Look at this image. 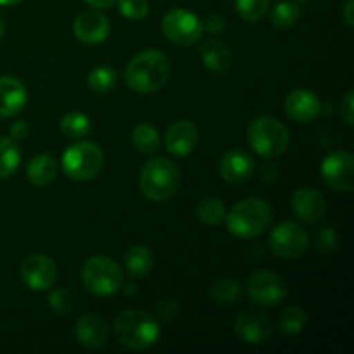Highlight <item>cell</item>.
Here are the masks:
<instances>
[{"label":"cell","mask_w":354,"mask_h":354,"mask_svg":"<svg viewBox=\"0 0 354 354\" xmlns=\"http://www.w3.org/2000/svg\"><path fill=\"white\" fill-rule=\"evenodd\" d=\"M118 344L130 351L151 349L161 335L159 322L152 315L142 310H127L120 313L113 325Z\"/></svg>","instance_id":"obj_1"},{"label":"cell","mask_w":354,"mask_h":354,"mask_svg":"<svg viewBox=\"0 0 354 354\" xmlns=\"http://www.w3.org/2000/svg\"><path fill=\"white\" fill-rule=\"evenodd\" d=\"M169 59L161 50H144L135 55L127 66L124 82L128 88L137 93H154L161 88L169 76Z\"/></svg>","instance_id":"obj_2"},{"label":"cell","mask_w":354,"mask_h":354,"mask_svg":"<svg viewBox=\"0 0 354 354\" xmlns=\"http://www.w3.org/2000/svg\"><path fill=\"white\" fill-rule=\"evenodd\" d=\"M273 220L272 206L265 199L249 197L241 201L225 214L227 230L239 239H254L268 230Z\"/></svg>","instance_id":"obj_3"},{"label":"cell","mask_w":354,"mask_h":354,"mask_svg":"<svg viewBox=\"0 0 354 354\" xmlns=\"http://www.w3.org/2000/svg\"><path fill=\"white\" fill-rule=\"evenodd\" d=\"M140 192L152 203L171 199L180 187L178 166L168 158H154L144 165L138 178Z\"/></svg>","instance_id":"obj_4"},{"label":"cell","mask_w":354,"mask_h":354,"mask_svg":"<svg viewBox=\"0 0 354 354\" xmlns=\"http://www.w3.org/2000/svg\"><path fill=\"white\" fill-rule=\"evenodd\" d=\"M248 140L252 151L265 159H277L287 151L290 142L289 130L273 116H258L248 127Z\"/></svg>","instance_id":"obj_5"},{"label":"cell","mask_w":354,"mask_h":354,"mask_svg":"<svg viewBox=\"0 0 354 354\" xmlns=\"http://www.w3.org/2000/svg\"><path fill=\"white\" fill-rule=\"evenodd\" d=\"M82 282L93 296L109 297L123 287V273L113 258L97 254L86 259L83 265Z\"/></svg>","instance_id":"obj_6"},{"label":"cell","mask_w":354,"mask_h":354,"mask_svg":"<svg viewBox=\"0 0 354 354\" xmlns=\"http://www.w3.org/2000/svg\"><path fill=\"white\" fill-rule=\"evenodd\" d=\"M61 165L71 180H92L99 175L104 166L102 149L95 142H76L66 149Z\"/></svg>","instance_id":"obj_7"},{"label":"cell","mask_w":354,"mask_h":354,"mask_svg":"<svg viewBox=\"0 0 354 354\" xmlns=\"http://www.w3.org/2000/svg\"><path fill=\"white\" fill-rule=\"evenodd\" d=\"M161 30L171 44L187 47V45H194L196 41H199L201 35H203V23L194 12L176 7L162 17Z\"/></svg>","instance_id":"obj_8"},{"label":"cell","mask_w":354,"mask_h":354,"mask_svg":"<svg viewBox=\"0 0 354 354\" xmlns=\"http://www.w3.org/2000/svg\"><path fill=\"white\" fill-rule=\"evenodd\" d=\"M272 252L286 259H296L306 252L310 235L296 221H282L272 230L268 237Z\"/></svg>","instance_id":"obj_9"},{"label":"cell","mask_w":354,"mask_h":354,"mask_svg":"<svg viewBox=\"0 0 354 354\" xmlns=\"http://www.w3.org/2000/svg\"><path fill=\"white\" fill-rule=\"evenodd\" d=\"M287 282L275 272H256L248 282V296L258 306H277L287 297Z\"/></svg>","instance_id":"obj_10"},{"label":"cell","mask_w":354,"mask_h":354,"mask_svg":"<svg viewBox=\"0 0 354 354\" xmlns=\"http://www.w3.org/2000/svg\"><path fill=\"white\" fill-rule=\"evenodd\" d=\"M322 180L337 192H351L354 187V158L351 152H330L322 162Z\"/></svg>","instance_id":"obj_11"},{"label":"cell","mask_w":354,"mask_h":354,"mask_svg":"<svg viewBox=\"0 0 354 354\" xmlns=\"http://www.w3.org/2000/svg\"><path fill=\"white\" fill-rule=\"evenodd\" d=\"M21 279L28 289L44 292L52 289L57 280V266L45 254H30L21 263Z\"/></svg>","instance_id":"obj_12"},{"label":"cell","mask_w":354,"mask_h":354,"mask_svg":"<svg viewBox=\"0 0 354 354\" xmlns=\"http://www.w3.org/2000/svg\"><path fill=\"white\" fill-rule=\"evenodd\" d=\"M234 328L241 341L248 344H263L272 335L273 324L268 315L261 311L245 310L235 317Z\"/></svg>","instance_id":"obj_13"},{"label":"cell","mask_w":354,"mask_h":354,"mask_svg":"<svg viewBox=\"0 0 354 354\" xmlns=\"http://www.w3.org/2000/svg\"><path fill=\"white\" fill-rule=\"evenodd\" d=\"M111 23L99 10H85L73 23V33L82 44L95 45L109 37Z\"/></svg>","instance_id":"obj_14"},{"label":"cell","mask_w":354,"mask_h":354,"mask_svg":"<svg viewBox=\"0 0 354 354\" xmlns=\"http://www.w3.org/2000/svg\"><path fill=\"white\" fill-rule=\"evenodd\" d=\"M220 175L221 178L232 185L244 183L254 175L256 161L249 152L242 149H232L220 159Z\"/></svg>","instance_id":"obj_15"},{"label":"cell","mask_w":354,"mask_h":354,"mask_svg":"<svg viewBox=\"0 0 354 354\" xmlns=\"http://www.w3.org/2000/svg\"><path fill=\"white\" fill-rule=\"evenodd\" d=\"M199 144V130L190 120H178L165 135L166 151L176 158H185Z\"/></svg>","instance_id":"obj_16"},{"label":"cell","mask_w":354,"mask_h":354,"mask_svg":"<svg viewBox=\"0 0 354 354\" xmlns=\"http://www.w3.org/2000/svg\"><path fill=\"white\" fill-rule=\"evenodd\" d=\"M75 335L86 349H102L109 341V325L95 313H85L76 320Z\"/></svg>","instance_id":"obj_17"},{"label":"cell","mask_w":354,"mask_h":354,"mask_svg":"<svg viewBox=\"0 0 354 354\" xmlns=\"http://www.w3.org/2000/svg\"><path fill=\"white\" fill-rule=\"evenodd\" d=\"M292 211L304 223H317L327 213V201L313 187H303L292 196Z\"/></svg>","instance_id":"obj_18"},{"label":"cell","mask_w":354,"mask_h":354,"mask_svg":"<svg viewBox=\"0 0 354 354\" xmlns=\"http://www.w3.org/2000/svg\"><path fill=\"white\" fill-rule=\"evenodd\" d=\"M322 107L324 106L317 93L308 88L292 90L286 99V113L297 123H310L317 120L322 114Z\"/></svg>","instance_id":"obj_19"},{"label":"cell","mask_w":354,"mask_h":354,"mask_svg":"<svg viewBox=\"0 0 354 354\" xmlns=\"http://www.w3.org/2000/svg\"><path fill=\"white\" fill-rule=\"evenodd\" d=\"M28 102L24 83L16 76H0V118L17 116Z\"/></svg>","instance_id":"obj_20"},{"label":"cell","mask_w":354,"mask_h":354,"mask_svg":"<svg viewBox=\"0 0 354 354\" xmlns=\"http://www.w3.org/2000/svg\"><path fill=\"white\" fill-rule=\"evenodd\" d=\"M199 55L203 64L213 73H225L232 64L230 48L216 38H209L204 41Z\"/></svg>","instance_id":"obj_21"},{"label":"cell","mask_w":354,"mask_h":354,"mask_svg":"<svg viewBox=\"0 0 354 354\" xmlns=\"http://www.w3.org/2000/svg\"><path fill=\"white\" fill-rule=\"evenodd\" d=\"M28 180L35 187H47L57 176V162L50 154H38L28 162Z\"/></svg>","instance_id":"obj_22"},{"label":"cell","mask_w":354,"mask_h":354,"mask_svg":"<svg viewBox=\"0 0 354 354\" xmlns=\"http://www.w3.org/2000/svg\"><path fill=\"white\" fill-rule=\"evenodd\" d=\"M124 266L131 279H144L152 272L154 266V254L147 245H133L124 256Z\"/></svg>","instance_id":"obj_23"},{"label":"cell","mask_w":354,"mask_h":354,"mask_svg":"<svg viewBox=\"0 0 354 354\" xmlns=\"http://www.w3.org/2000/svg\"><path fill=\"white\" fill-rule=\"evenodd\" d=\"M21 162V149L14 138H0V178H10Z\"/></svg>","instance_id":"obj_24"},{"label":"cell","mask_w":354,"mask_h":354,"mask_svg":"<svg viewBox=\"0 0 354 354\" xmlns=\"http://www.w3.org/2000/svg\"><path fill=\"white\" fill-rule=\"evenodd\" d=\"M131 142L137 147V151L144 152V154H154V152L159 151L161 137H159V131L152 124L138 123L131 131Z\"/></svg>","instance_id":"obj_25"},{"label":"cell","mask_w":354,"mask_h":354,"mask_svg":"<svg viewBox=\"0 0 354 354\" xmlns=\"http://www.w3.org/2000/svg\"><path fill=\"white\" fill-rule=\"evenodd\" d=\"M116 83L118 73L111 66H97L86 76V85H88V88L93 93H99V95L111 92L116 86Z\"/></svg>","instance_id":"obj_26"},{"label":"cell","mask_w":354,"mask_h":354,"mask_svg":"<svg viewBox=\"0 0 354 354\" xmlns=\"http://www.w3.org/2000/svg\"><path fill=\"white\" fill-rule=\"evenodd\" d=\"M308 324V315L304 308L289 306L280 313L279 330L286 335H296L304 330Z\"/></svg>","instance_id":"obj_27"},{"label":"cell","mask_w":354,"mask_h":354,"mask_svg":"<svg viewBox=\"0 0 354 354\" xmlns=\"http://www.w3.org/2000/svg\"><path fill=\"white\" fill-rule=\"evenodd\" d=\"M61 131L68 138H83L92 131V121L86 114L73 111L61 120Z\"/></svg>","instance_id":"obj_28"},{"label":"cell","mask_w":354,"mask_h":354,"mask_svg":"<svg viewBox=\"0 0 354 354\" xmlns=\"http://www.w3.org/2000/svg\"><path fill=\"white\" fill-rule=\"evenodd\" d=\"M301 17V9L296 2H280L270 12V23L279 30H289Z\"/></svg>","instance_id":"obj_29"},{"label":"cell","mask_w":354,"mask_h":354,"mask_svg":"<svg viewBox=\"0 0 354 354\" xmlns=\"http://www.w3.org/2000/svg\"><path fill=\"white\" fill-rule=\"evenodd\" d=\"M225 214H227L225 204L221 203L220 199H216V197H207V199L201 201V203L197 204V209H196L197 220L209 225V227L220 225L221 221L225 220Z\"/></svg>","instance_id":"obj_30"},{"label":"cell","mask_w":354,"mask_h":354,"mask_svg":"<svg viewBox=\"0 0 354 354\" xmlns=\"http://www.w3.org/2000/svg\"><path fill=\"white\" fill-rule=\"evenodd\" d=\"M241 283L234 279H221L211 287V299L218 304H225V306L237 303L241 299Z\"/></svg>","instance_id":"obj_31"},{"label":"cell","mask_w":354,"mask_h":354,"mask_svg":"<svg viewBox=\"0 0 354 354\" xmlns=\"http://www.w3.org/2000/svg\"><path fill=\"white\" fill-rule=\"evenodd\" d=\"M48 306L57 315H69L76 308V296L68 287H59L48 294Z\"/></svg>","instance_id":"obj_32"},{"label":"cell","mask_w":354,"mask_h":354,"mask_svg":"<svg viewBox=\"0 0 354 354\" xmlns=\"http://www.w3.org/2000/svg\"><path fill=\"white\" fill-rule=\"evenodd\" d=\"M239 16L248 23L259 21L270 9V0H235Z\"/></svg>","instance_id":"obj_33"},{"label":"cell","mask_w":354,"mask_h":354,"mask_svg":"<svg viewBox=\"0 0 354 354\" xmlns=\"http://www.w3.org/2000/svg\"><path fill=\"white\" fill-rule=\"evenodd\" d=\"M116 3L120 12L131 21L144 19L151 10L147 0H116Z\"/></svg>","instance_id":"obj_34"},{"label":"cell","mask_w":354,"mask_h":354,"mask_svg":"<svg viewBox=\"0 0 354 354\" xmlns=\"http://www.w3.org/2000/svg\"><path fill=\"white\" fill-rule=\"evenodd\" d=\"M315 242H317V248L320 249L322 252H330L337 248L339 235L334 227L325 225V227L318 228V232L315 234Z\"/></svg>","instance_id":"obj_35"},{"label":"cell","mask_w":354,"mask_h":354,"mask_svg":"<svg viewBox=\"0 0 354 354\" xmlns=\"http://www.w3.org/2000/svg\"><path fill=\"white\" fill-rule=\"evenodd\" d=\"M156 313L162 322H173L180 313V303L173 297H165L156 306Z\"/></svg>","instance_id":"obj_36"},{"label":"cell","mask_w":354,"mask_h":354,"mask_svg":"<svg viewBox=\"0 0 354 354\" xmlns=\"http://www.w3.org/2000/svg\"><path fill=\"white\" fill-rule=\"evenodd\" d=\"M203 30H206L209 35H221L227 30V21L221 16H218V14H211V16L204 19Z\"/></svg>","instance_id":"obj_37"},{"label":"cell","mask_w":354,"mask_h":354,"mask_svg":"<svg viewBox=\"0 0 354 354\" xmlns=\"http://www.w3.org/2000/svg\"><path fill=\"white\" fill-rule=\"evenodd\" d=\"M341 116L346 124L353 127L354 124V95L353 92L346 93V97L341 102Z\"/></svg>","instance_id":"obj_38"},{"label":"cell","mask_w":354,"mask_h":354,"mask_svg":"<svg viewBox=\"0 0 354 354\" xmlns=\"http://www.w3.org/2000/svg\"><path fill=\"white\" fill-rule=\"evenodd\" d=\"M259 171H261V178L265 183L277 182V178H279V175H280L279 166L273 162V159H268V161L261 166V169H259Z\"/></svg>","instance_id":"obj_39"},{"label":"cell","mask_w":354,"mask_h":354,"mask_svg":"<svg viewBox=\"0 0 354 354\" xmlns=\"http://www.w3.org/2000/svg\"><path fill=\"white\" fill-rule=\"evenodd\" d=\"M30 135V124L26 121H16L10 127V138H14L16 142L24 140V138Z\"/></svg>","instance_id":"obj_40"},{"label":"cell","mask_w":354,"mask_h":354,"mask_svg":"<svg viewBox=\"0 0 354 354\" xmlns=\"http://www.w3.org/2000/svg\"><path fill=\"white\" fill-rule=\"evenodd\" d=\"M341 17L348 28H353L354 24V0H346L344 7L341 10Z\"/></svg>","instance_id":"obj_41"},{"label":"cell","mask_w":354,"mask_h":354,"mask_svg":"<svg viewBox=\"0 0 354 354\" xmlns=\"http://www.w3.org/2000/svg\"><path fill=\"white\" fill-rule=\"evenodd\" d=\"M90 7H95V9H109L116 3V0H85Z\"/></svg>","instance_id":"obj_42"},{"label":"cell","mask_w":354,"mask_h":354,"mask_svg":"<svg viewBox=\"0 0 354 354\" xmlns=\"http://www.w3.org/2000/svg\"><path fill=\"white\" fill-rule=\"evenodd\" d=\"M3 33H6V19H3L2 12H0V38L3 37Z\"/></svg>","instance_id":"obj_43"},{"label":"cell","mask_w":354,"mask_h":354,"mask_svg":"<svg viewBox=\"0 0 354 354\" xmlns=\"http://www.w3.org/2000/svg\"><path fill=\"white\" fill-rule=\"evenodd\" d=\"M19 2H23V0H0V6H16Z\"/></svg>","instance_id":"obj_44"},{"label":"cell","mask_w":354,"mask_h":354,"mask_svg":"<svg viewBox=\"0 0 354 354\" xmlns=\"http://www.w3.org/2000/svg\"><path fill=\"white\" fill-rule=\"evenodd\" d=\"M124 292H127L128 296H130V294H137V287H135L133 283H128V287L124 289Z\"/></svg>","instance_id":"obj_45"},{"label":"cell","mask_w":354,"mask_h":354,"mask_svg":"<svg viewBox=\"0 0 354 354\" xmlns=\"http://www.w3.org/2000/svg\"><path fill=\"white\" fill-rule=\"evenodd\" d=\"M294 2H299L301 3V2H310V0H294Z\"/></svg>","instance_id":"obj_46"}]
</instances>
